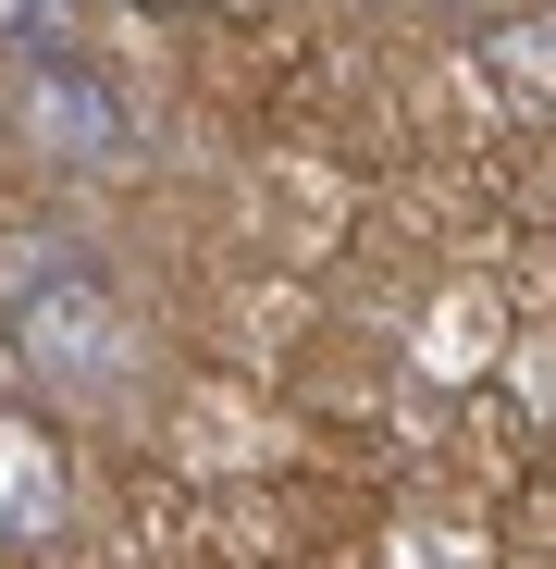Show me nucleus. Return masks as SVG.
Instances as JSON below:
<instances>
[{"mask_svg":"<svg viewBox=\"0 0 556 569\" xmlns=\"http://www.w3.org/2000/svg\"><path fill=\"white\" fill-rule=\"evenodd\" d=\"M0 310H13V347H26V371L50 397H74V409L137 397V322H124L112 272L74 236H50V223L0 236Z\"/></svg>","mask_w":556,"mask_h":569,"instance_id":"1","label":"nucleus"},{"mask_svg":"<svg viewBox=\"0 0 556 569\" xmlns=\"http://www.w3.org/2000/svg\"><path fill=\"white\" fill-rule=\"evenodd\" d=\"M13 124H26L38 161H74V173H124V161L149 149L137 100H124L100 62H38V74L13 87Z\"/></svg>","mask_w":556,"mask_h":569,"instance_id":"2","label":"nucleus"},{"mask_svg":"<svg viewBox=\"0 0 556 569\" xmlns=\"http://www.w3.org/2000/svg\"><path fill=\"white\" fill-rule=\"evenodd\" d=\"M62 508H74V483H62L50 421H38V409H0V545L62 532Z\"/></svg>","mask_w":556,"mask_h":569,"instance_id":"3","label":"nucleus"},{"mask_svg":"<svg viewBox=\"0 0 556 569\" xmlns=\"http://www.w3.org/2000/svg\"><path fill=\"white\" fill-rule=\"evenodd\" d=\"M74 26H87V0H0V50H26V74L74 62Z\"/></svg>","mask_w":556,"mask_h":569,"instance_id":"4","label":"nucleus"},{"mask_svg":"<svg viewBox=\"0 0 556 569\" xmlns=\"http://www.w3.org/2000/svg\"><path fill=\"white\" fill-rule=\"evenodd\" d=\"M483 50H495V74L519 87V100H556V13H519V26H495Z\"/></svg>","mask_w":556,"mask_h":569,"instance_id":"5","label":"nucleus"},{"mask_svg":"<svg viewBox=\"0 0 556 569\" xmlns=\"http://www.w3.org/2000/svg\"><path fill=\"white\" fill-rule=\"evenodd\" d=\"M433 13H457V26L495 38V26H519V13H556V0H433Z\"/></svg>","mask_w":556,"mask_h":569,"instance_id":"6","label":"nucleus"},{"mask_svg":"<svg viewBox=\"0 0 556 569\" xmlns=\"http://www.w3.org/2000/svg\"><path fill=\"white\" fill-rule=\"evenodd\" d=\"M137 13H173V0H137Z\"/></svg>","mask_w":556,"mask_h":569,"instance_id":"7","label":"nucleus"}]
</instances>
